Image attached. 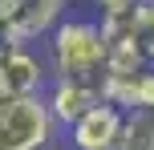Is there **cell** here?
Returning a JSON list of instances; mask_svg holds the SVG:
<instances>
[{
  "label": "cell",
  "mask_w": 154,
  "mask_h": 150,
  "mask_svg": "<svg viewBox=\"0 0 154 150\" xmlns=\"http://www.w3.org/2000/svg\"><path fill=\"white\" fill-rule=\"evenodd\" d=\"M45 89V61L29 45H0V97H24Z\"/></svg>",
  "instance_id": "obj_3"
},
{
  "label": "cell",
  "mask_w": 154,
  "mask_h": 150,
  "mask_svg": "<svg viewBox=\"0 0 154 150\" xmlns=\"http://www.w3.org/2000/svg\"><path fill=\"white\" fill-rule=\"evenodd\" d=\"M122 126H126V110H118L114 102L101 97L97 106H89V110L69 126V142L77 150H114Z\"/></svg>",
  "instance_id": "obj_4"
},
{
  "label": "cell",
  "mask_w": 154,
  "mask_h": 150,
  "mask_svg": "<svg viewBox=\"0 0 154 150\" xmlns=\"http://www.w3.org/2000/svg\"><path fill=\"white\" fill-rule=\"evenodd\" d=\"M130 41L138 49V57L154 69V0H138L134 20H130Z\"/></svg>",
  "instance_id": "obj_7"
},
{
  "label": "cell",
  "mask_w": 154,
  "mask_h": 150,
  "mask_svg": "<svg viewBox=\"0 0 154 150\" xmlns=\"http://www.w3.org/2000/svg\"><path fill=\"white\" fill-rule=\"evenodd\" d=\"M49 37V65L53 77L65 81H101L106 69V32L97 20H57Z\"/></svg>",
  "instance_id": "obj_1"
},
{
  "label": "cell",
  "mask_w": 154,
  "mask_h": 150,
  "mask_svg": "<svg viewBox=\"0 0 154 150\" xmlns=\"http://www.w3.org/2000/svg\"><path fill=\"white\" fill-rule=\"evenodd\" d=\"M53 130L57 122L41 93L0 97V150H49Z\"/></svg>",
  "instance_id": "obj_2"
},
{
  "label": "cell",
  "mask_w": 154,
  "mask_h": 150,
  "mask_svg": "<svg viewBox=\"0 0 154 150\" xmlns=\"http://www.w3.org/2000/svg\"><path fill=\"white\" fill-rule=\"evenodd\" d=\"M114 150H154V114L150 110H130Z\"/></svg>",
  "instance_id": "obj_6"
},
{
  "label": "cell",
  "mask_w": 154,
  "mask_h": 150,
  "mask_svg": "<svg viewBox=\"0 0 154 150\" xmlns=\"http://www.w3.org/2000/svg\"><path fill=\"white\" fill-rule=\"evenodd\" d=\"M97 102H101V89L93 85V81H65V77H53V89H49V97H45L53 122H65V126H73V122L81 118L89 106H97Z\"/></svg>",
  "instance_id": "obj_5"
},
{
  "label": "cell",
  "mask_w": 154,
  "mask_h": 150,
  "mask_svg": "<svg viewBox=\"0 0 154 150\" xmlns=\"http://www.w3.org/2000/svg\"><path fill=\"white\" fill-rule=\"evenodd\" d=\"M8 8H12V0H0V20L8 16Z\"/></svg>",
  "instance_id": "obj_9"
},
{
  "label": "cell",
  "mask_w": 154,
  "mask_h": 150,
  "mask_svg": "<svg viewBox=\"0 0 154 150\" xmlns=\"http://www.w3.org/2000/svg\"><path fill=\"white\" fill-rule=\"evenodd\" d=\"M134 110H150L154 114V69H142L138 93H134Z\"/></svg>",
  "instance_id": "obj_8"
}]
</instances>
